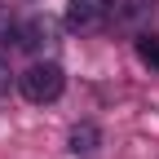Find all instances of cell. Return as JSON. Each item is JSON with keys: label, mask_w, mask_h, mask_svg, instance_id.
<instances>
[{"label": "cell", "mask_w": 159, "mask_h": 159, "mask_svg": "<svg viewBox=\"0 0 159 159\" xmlns=\"http://www.w3.org/2000/svg\"><path fill=\"white\" fill-rule=\"evenodd\" d=\"M18 89H22L27 102L49 106V102L62 97V89H66V71L57 66V62H31L22 75H18Z\"/></svg>", "instance_id": "obj_1"}, {"label": "cell", "mask_w": 159, "mask_h": 159, "mask_svg": "<svg viewBox=\"0 0 159 159\" xmlns=\"http://www.w3.org/2000/svg\"><path fill=\"white\" fill-rule=\"evenodd\" d=\"M111 18L124 31H146V22L155 18V0H111Z\"/></svg>", "instance_id": "obj_2"}, {"label": "cell", "mask_w": 159, "mask_h": 159, "mask_svg": "<svg viewBox=\"0 0 159 159\" xmlns=\"http://www.w3.org/2000/svg\"><path fill=\"white\" fill-rule=\"evenodd\" d=\"M106 13H111V0H66V22H71L75 31L102 27Z\"/></svg>", "instance_id": "obj_3"}, {"label": "cell", "mask_w": 159, "mask_h": 159, "mask_svg": "<svg viewBox=\"0 0 159 159\" xmlns=\"http://www.w3.org/2000/svg\"><path fill=\"white\" fill-rule=\"evenodd\" d=\"M18 40H22L27 49H49L53 44V22L49 18H31V22L18 31Z\"/></svg>", "instance_id": "obj_4"}, {"label": "cell", "mask_w": 159, "mask_h": 159, "mask_svg": "<svg viewBox=\"0 0 159 159\" xmlns=\"http://www.w3.org/2000/svg\"><path fill=\"white\" fill-rule=\"evenodd\" d=\"M137 57H142V66L159 71V35H150V31H137Z\"/></svg>", "instance_id": "obj_5"}, {"label": "cell", "mask_w": 159, "mask_h": 159, "mask_svg": "<svg viewBox=\"0 0 159 159\" xmlns=\"http://www.w3.org/2000/svg\"><path fill=\"white\" fill-rule=\"evenodd\" d=\"M71 150H75V155H93V150H97V128H93V124L71 128Z\"/></svg>", "instance_id": "obj_6"}, {"label": "cell", "mask_w": 159, "mask_h": 159, "mask_svg": "<svg viewBox=\"0 0 159 159\" xmlns=\"http://www.w3.org/2000/svg\"><path fill=\"white\" fill-rule=\"evenodd\" d=\"M9 84H13V71H9L5 57H0V93H9Z\"/></svg>", "instance_id": "obj_7"}]
</instances>
